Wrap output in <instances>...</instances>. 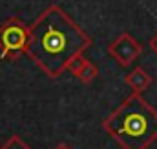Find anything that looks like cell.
I'll use <instances>...</instances> for the list:
<instances>
[{"instance_id": "obj_4", "label": "cell", "mask_w": 157, "mask_h": 149, "mask_svg": "<svg viewBox=\"0 0 157 149\" xmlns=\"http://www.w3.org/2000/svg\"><path fill=\"white\" fill-rule=\"evenodd\" d=\"M141 53H143V45L130 33H121L108 45V55L113 60H117L122 67H128L130 64H133L141 56Z\"/></svg>"}, {"instance_id": "obj_7", "label": "cell", "mask_w": 157, "mask_h": 149, "mask_svg": "<svg viewBox=\"0 0 157 149\" xmlns=\"http://www.w3.org/2000/svg\"><path fill=\"white\" fill-rule=\"evenodd\" d=\"M97 74H99L97 66H95V64H91V62L88 60V62H86V66H84V69L80 71V74H78L77 78L80 80V82H84V84H91V82L97 78Z\"/></svg>"}, {"instance_id": "obj_6", "label": "cell", "mask_w": 157, "mask_h": 149, "mask_svg": "<svg viewBox=\"0 0 157 149\" xmlns=\"http://www.w3.org/2000/svg\"><path fill=\"white\" fill-rule=\"evenodd\" d=\"M86 62H88V58L84 56V53H80V55H75V56L70 60V64H68L66 71H70V73L73 74V76H78V74H80V71L84 69Z\"/></svg>"}, {"instance_id": "obj_9", "label": "cell", "mask_w": 157, "mask_h": 149, "mask_svg": "<svg viewBox=\"0 0 157 149\" xmlns=\"http://www.w3.org/2000/svg\"><path fill=\"white\" fill-rule=\"evenodd\" d=\"M150 49H152V51L157 55V33H155L152 38H150Z\"/></svg>"}, {"instance_id": "obj_1", "label": "cell", "mask_w": 157, "mask_h": 149, "mask_svg": "<svg viewBox=\"0 0 157 149\" xmlns=\"http://www.w3.org/2000/svg\"><path fill=\"white\" fill-rule=\"evenodd\" d=\"M93 38L57 4L48 5L29 26L28 56L48 76L57 78L70 60L91 47Z\"/></svg>"}, {"instance_id": "obj_5", "label": "cell", "mask_w": 157, "mask_h": 149, "mask_svg": "<svg viewBox=\"0 0 157 149\" xmlns=\"http://www.w3.org/2000/svg\"><path fill=\"white\" fill-rule=\"evenodd\" d=\"M124 82H126V85L132 87L133 93H143L152 85L154 78L150 76V73L144 67H135L124 76Z\"/></svg>"}, {"instance_id": "obj_2", "label": "cell", "mask_w": 157, "mask_h": 149, "mask_svg": "<svg viewBox=\"0 0 157 149\" xmlns=\"http://www.w3.org/2000/svg\"><path fill=\"white\" fill-rule=\"evenodd\" d=\"M102 129L122 149H148L157 140V109L132 93L102 120Z\"/></svg>"}, {"instance_id": "obj_10", "label": "cell", "mask_w": 157, "mask_h": 149, "mask_svg": "<svg viewBox=\"0 0 157 149\" xmlns=\"http://www.w3.org/2000/svg\"><path fill=\"white\" fill-rule=\"evenodd\" d=\"M55 149H71V147H70V146H66V144H59Z\"/></svg>"}, {"instance_id": "obj_3", "label": "cell", "mask_w": 157, "mask_h": 149, "mask_svg": "<svg viewBox=\"0 0 157 149\" xmlns=\"http://www.w3.org/2000/svg\"><path fill=\"white\" fill-rule=\"evenodd\" d=\"M29 26L18 16H9L0 24V58L18 60L28 51Z\"/></svg>"}, {"instance_id": "obj_8", "label": "cell", "mask_w": 157, "mask_h": 149, "mask_svg": "<svg viewBox=\"0 0 157 149\" xmlns=\"http://www.w3.org/2000/svg\"><path fill=\"white\" fill-rule=\"evenodd\" d=\"M0 149H31L29 147V144L26 142V140H22L18 135H13V136H9L2 146Z\"/></svg>"}]
</instances>
